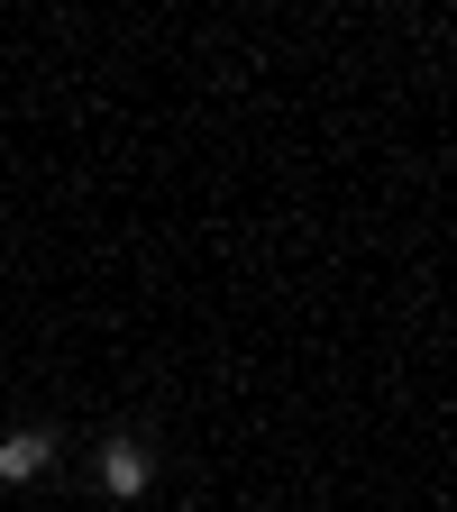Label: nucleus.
I'll use <instances>...</instances> for the list:
<instances>
[{
    "label": "nucleus",
    "instance_id": "nucleus-1",
    "mask_svg": "<svg viewBox=\"0 0 457 512\" xmlns=\"http://www.w3.org/2000/svg\"><path fill=\"white\" fill-rule=\"evenodd\" d=\"M147 476H156V458H147L138 439H110V448H101V485H110V494H147Z\"/></svg>",
    "mask_w": 457,
    "mask_h": 512
},
{
    "label": "nucleus",
    "instance_id": "nucleus-2",
    "mask_svg": "<svg viewBox=\"0 0 457 512\" xmlns=\"http://www.w3.org/2000/svg\"><path fill=\"white\" fill-rule=\"evenodd\" d=\"M46 458H55V430H10L0 439V485H28Z\"/></svg>",
    "mask_w": 457,
    "mask_h": 512
}]
</instances>
